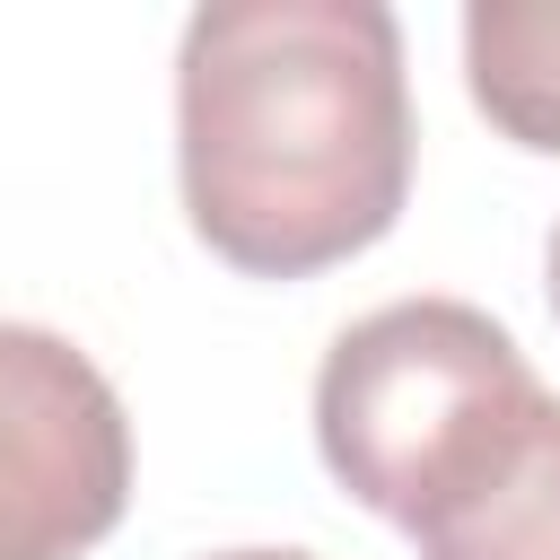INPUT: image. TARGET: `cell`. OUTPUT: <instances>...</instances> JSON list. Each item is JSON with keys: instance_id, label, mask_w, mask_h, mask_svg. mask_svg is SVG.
<instances>
[{"instance_id": "1", "label": "cell", "mask_w": 560, "mask_h": 560, "mask_svg": "<svg viewBox=\"0 0 560 560\" xmlns=\"http://www.w3.org/2000/svg\"><path fill=\"white\" fill-rule=\"evenodd\" d=\"M411 79L385 0H210L175 44V184L245 280H315L411 201Z\"/></svg>"}, {"instance_id": "2", "label": "cell", "mask_w": 560, "mask_h": 560, "mask_svg": "<svg viewBox=\"0 0 560 560\" xmlns=\"http://www.w3.org/2000/svg\"><path fill=\"white\" fill-rule=\"evenodd\" d=\"M542 402L551 385L499 315L464 298H394L332 332L315 368V455L368 516L420 534L499 472Z\"/></svg>"}, {"instance_id": "3", "label": "cell", "mask_w": 560, "mask_h": 560, "mask_svg": "<svg viewBox=\"0 0 560 560\" xmlns=\"http://www.w3.org/2000/svg\"><path fill=\"white\" fill-rule=\"evenodd\" d=\"M131 508L114 376L44 324H0V560H79Z\"/></svg>"}, {"instance_id": "4", "label": "cell", "mask_w": 560, "mask_h": 560, "mask_svg": "<svg viewBox=\"0 0 560 560\" xmlns=\"http://www.w3.org/2000/svg\"><path fill=\"white\" fill-rule=\"evenodd\" d=\"M464 88L499 140L560 158V0H472Z\"/></svg>"}, {"instance_id": "5", "label": "cell", "mask_w": 560, "mask_h": 560, "mask_svg": "<svg viewBox=\"0 0 560 560\" xmlns=\"http://www.w3.org/2000/svg\"><path fill=\"white\" fill-rule=\"evenodd\" d=\"M420 560H560V394L508 446V464L411 534Z\"/></svg>"}, {"instance_id": "6", "label": "cell", "mask_w": 560, "mask_h": 560, "mask_svg": "<svg viewBox=\"0 0 560 560\" xmlns=\"http://www.w3.org/2000/svg\"><path fill=\"white\" fill-rule=\"evenodd\" d=\"M210 560H315V551H289V542H245V551H210Z\"/></svg>"}, {"instance_id": "7", "label": "cell", "mask_w": 560, "mask_h": 560, "mask_svg": "<svg viewBox=\"0 0 560 560\" xmlns=\"http://www.w3.org/2000/svg\"><path fill=\"white\" fill-rule=\"evenodd\" d=\"M542 298H551V324H560V228H551V245H542Z\"/></svg>"}]
</instances>
